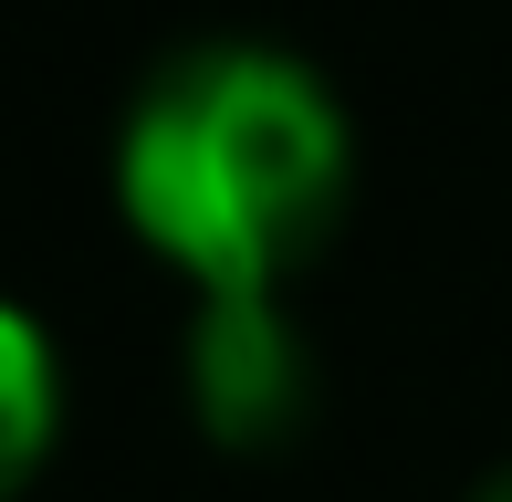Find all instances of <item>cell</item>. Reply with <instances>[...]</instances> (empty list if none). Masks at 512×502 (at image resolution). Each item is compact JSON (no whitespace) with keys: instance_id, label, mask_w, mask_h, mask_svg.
Here are the masks:
<instances>
[{"instance_id":"obj_3","label":"cell","mask_w":512,"mask_h":502,"mask_svg":"<svg viewBox=\"0 0 512 502\" xmlns=\"http://www.w3.org/2000/svg\"><path fill=\"white\" fill-rule=\"evenodd\" d=\"M53 440H63V356H53V325L0 293V502H21L42 482Z\"/></svg>"},{"instance_id":"obj_2","label":"cell","mask_w":512,"mask_h":502,"mask_svg":"<svg viewBox=\"0 0 512 502\" xmlns=\"http://www.w3.org/2000/svg\"><path fill=\"white\" fill-rule=\"evenodd\" d=\"M178 377H189L199 440L241 450V461L304 440V419H314V346L283 293H199Z\"/></svg>"},{"instance_id":"obj_1","label":"cell","mask_w":512,"mask_h":502,"mask_svg":"<svg viewBox=\"0 0 512 502\" xmlns=\"http://www.w3.org/2000/svg\"><path fill=\"white\" fill-rule=\"evenodd\" d=\"M356 199V126L283 42H178L115 116V220L189 293H293Z\"/></svg>"},{"instance_id":"obj_4","label":"cell","mask_w":512,"mask_h":502,"mask_svg":"<svg viewBox=\"0 0 512 502\" xmlns=\"http://www.w3.org/2000/svg\"><path fill=\"white\" fill-rule=\"evenodd\" d=\"M471 502H512V461H502V471H492V482H481Z\"/></svg>"}]
</instances>
